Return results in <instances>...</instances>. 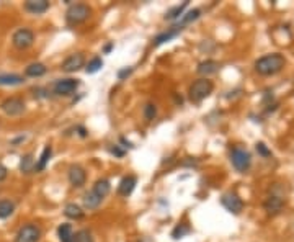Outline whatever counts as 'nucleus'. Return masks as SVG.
I'll use <instances>...</instances> for the list:
<instances>
[{
  "label": "nucleus",
  "mask_w": 294,
  "mask_h": 242,
  "mask_svg": "<svg viewBox=\"0 0 294 242\" xmlns=\"http://www.w3.org/2000/svg\"><path fill=\"white\" fill-rule=\"evenodd\" d=\"M80 82L77 79H60L54 82V93L59 97H69L79 89Z\"/></svg>",
  "instance_id": "1a4fd4ad"
},
{
  "label": "nucleus",
  "mask_w": 294,
  "mask_h": 242,
  "mask_svg": "<svg viewBox=\"0 0 294 242\" xmlns=\"http://www.w3.org/2000/svg\"><path fill=\"white\" fill-rule=\"evenodd\" d=\"M64 214H66L69 219H82L84 218V210H82L79 205H75V203H69V205H66V208H64Z\"/></svg>",
  "instance_id": "4be33fe9"
},
{
  "label": "nucleus",
  "mask_w": 294,
  "mask_h": 242,
  "mask_svg": "<svg viewBox=\"0 0 294 242\" xmlns=\"http://www.w3.org/2000/svg\"><path fill=\"white\" fill-rule=\"evenodd\" d=\"M25 10L31 15H41L49 10V2L47 0H28L25 2Z\"/></svg>",
  "instance_id": "ddd939ff"
},
{
  "label": "nucleus",
  "mask_w": 294,
  "mask_h": 242,
  "mask_svg": "<svg viewBox=\"0 0 294 242\" xmlns=\"http://www.w3.org/2000/svg\"><path fill=\"white\" fill-rule=\"evenodd\" d=\"M119 141H121V142H123V144H124V148H129V149H131V148H134V146L131 144V142H129V141H126V139H124V137H121Z\"/></svg>",
  "instance_id": "e433bc0d"
},
{
  "label": "nucleus",
  "mask_w": 294,
  "mask_h": 242,
  "mask_svg": "<svg viewBox=\"0 0 294 242\" xmlns=\"http://www.w3.org/2000/svg\"><path fill=\"white\" fill-rule=\"evenodd\" d=\"M111 49H113V43H110V45L105 46V53H110Z\"/></svg>",
  "instance_id": "4c0bfd02"
},
{
  "label": "nucleus",
  "mask_w": 294,
  "mask_h": 242,
  "mask_svg": "<svg viewBox=\"0 0 294 242\" xmlns=\"http://www.w3.org/2000/svg\"><path fill=\"white\" fill-rule=\"evenodd\" d=\"M137 185V179L134 175H126L124 179H121L119 185H118V193L121 197H129L134 192Z\"/></svg>",
  "instance_id": "2eb2a0df"
},
{
  "label": "nucleus",
  "mask_w": 294,
  "mask_h": 242,
  "mask_svg": "<svg viewBox=\"0 0 294 242\" xmlns=\"http://www.w3.org/2000/svg\"><path fill=\"white\" fill-rule=\"evenodd\" d=\"M284 66H286V59L279 53L262 56L260 59L255 60V71L263 77L276 76L278 72L283 71Z\"/></svg>",
  "instance_id": "f257e3e1"
},
{
  "label": "nucleus",
  "mask_w": 294,
  "mask_h": 242,
  "mask_svg": "<svg viewBox=\"0 0 294 242\" xmlns=\"http://www.w3.org/2000/svg\"><path fill=\"white\" fill-rule=\"evenodd\" d=\"M51 155H53V148L47 144V146H44V149H43L40 161H38L36 166H34V172H43V170H44L47 162H49V159H51Z\"/></svg>",
  "instance_id": "6ab92c4d"
},
{
  "label": "nucleus",
  "mask_w": 294,
  "mask_h": 242,
  "mask_svg": "<svg viewBox=\"0 0 294 242\" xmlns=\"http://www.w3.org/2000/svg\"><path fill=\"white\" fill-rule=\"evenodd\" d=\"M214 90V84L209 79H201L194 80L188 89V98L191 103H201L203 100H206Z\"/></svg>",
  "instance_id": "f03ea898"
},
{
  "label": "nucleus",
  "mask_w": 294,
  "mask_h": 242,
  "mask_svg": "<svg viewBox=\"0 0 294 242\" xmlns=\"http://www.w3.org/2000/svg\"><path fill=\"white\" fill-rule=\"evenodd\" d=\"M71 242H75V239H72V241H71Z\"/></svg>",
  "instance_id": "58836bf2"
},
{
  "label": "nucleus",
  "mask_w": 294,
  "mask_h": 242,
  "mask_svg": "<svg viewBox=\"0 0 294 242\" xmlns=\"http://www.w3.org/2000/svg\"><path fill=\"white\" fill-rule=\"evenodd\" d=\"M84 64H85V58H84V54H82V53L71 54L62 62V71L64 72H77L79 69L84 67Z\"/></svg>",
  "instance_id": "f8f14e48"
},
{
  "label": "nucleus",
  "mask_w": 294,
  "mask_h": 242,
  "mask_svg": "<svg viewBox=\"0 0 294 242\" xmlns=\"http://www.w3.org/2000/svg\"><path fill=\"white\" fill-rule=\"evenodd\" d=\"M257 152L262 155V157H271V151L266 148V144L265 142H257Z\"/></svg>",
  "instance_id": "2f4dec72"
},
{
  "label": "nucleus",
  "mask_w": 294,
  "mask_h": 242,
  "mask_svg": "<svg viewBox=\"0 0 294 242\" xmlns=\"http://www.w3.org/2000/svg\"><path fill=\"white\" fill-rule=\"evenodd\" d=\"M220 205L232 214H240L242 210H244V201H242V198L237 195V193H232V192H227L220 197Z\"/></svg>",
  "instance_id": "0eeeda50"
},
{
  "label": "nucleus",
  "mask_w": 294,
  "mask_h": 242,
  "mask_svg": "<svg viewBox=\"0 0 294 242\" xmlns=\"http://www.w3.org/2000/svg\"><path fill=\"white\" fill-rule=\"evenodd\" d=\"M74 239H75V242H95L92 234H90V231H87V229L77 231L75 234H74Z\"/></svg>",
  "instance_id": "c756f323"
},
{
  "label": "nucleus",
  "mask_w": 294,
  "mask_h": 242,
  "mask_svg": "<svg viewBox=\"0 0 294 242\" xmlns=\"http://www.w3.org/2000/svg\"><path fill=\"white\" fill-rule=\"evenodd\" d=\"M111 152H113L115 155H118V157H123L124 155V151H121L118 146H115V148H111Z\"/></svg>",
  "instance_id": "f704fd0d"
},
{
  "label": "nucleus",
  "mask_w": 294,
  "mask_h": 242,
  "mask_svg": "<svg viewBox=\"0 0 294 242\" xmlns=\"http://www.w3.org/2000/svg\"><path fill=\"white\" fill-rule=\"evenodd\" d=\"M40 239H41V229L33 223L23 224L15 236V242H38Z\"/></svg>",
  "instance_id": "39448f33"
},
{
  "label": "nucleus",
  "mask_w": 294,
  "mask_h": 242,
  "mask_svg": "<svg viewBox=\"0 0 294 242\" xmlns=\"http://www.w3.org/2000/svg\"><path fill=\"white\" fill-rule=\"evenodd\" d=\"M46 66L44 64H41V62H33V64H29V66L25 69V74H27L28 77H43L46 74Z\"/></svg>",
  "instance_id": "aec40b11"
},
{
  "label": "nucleus",
  "mask_w": 294,
  "mask_h": 242,
  "mask_svg": "<svg viewBox=\"0 0 294 242\" xmlns=\"http://www.w3.org/2000/svg\"><path fill=\"white\" fill-rule=\"evenodd\" d=\"M34 166H36V162H34L33 159V154H25L23 157H21L20 161V170L23 172V174H31L34 172Z\"/></svg>",
  "instance_id": "5701e85b"
},
{
  "label": "nucleus",
  "mask_w": 294,
  "mask_h": 242,
  "mask_svg": "<svg viewBox=\"0 0 294 242\" xmlns=\"http://www.w3.org/2000/svg\"><path fill=\"white\" fill-rule=\"evenodd\" d=\"M284 206V198L276 195V193H271V195L266 197L265 203H263V208L268 214H278Z\"/></svg>",
  "instance_id": "9b49d317"
},
{
  "label": "nucleus",
  "mask_w": 294,
  "mask_h": 242,
  "mask_svg": "<svg viewBox=\"0 0 294 242\" xmlns=\"http://www.w3.org/2000/svg\"><path fill=\"white\" fill-rule=\"evenodd\" d=\"M58 236H59L60 242H71L74 239V231H72L71 224H67V223L60 224L58 227Z\"/></svg>",
  "instance_id": "b1692460"
},
{
  "label": "nucleus",
  "mask_w": 294,
  "mask_h": 242,
  "mask_svg": "<svg viewBox=\"0 0 294 242\" xmlns=\"http://www.w3.org/2000/svg\"><path fill=\"white\" fill-rule=\"evenodd\" d=\"M77 131H79V135H80L82 137H87V136H88L87 131H85V128H82V126H77Z\"/></svg>",
  "instance_id": "c9c22d12"
},
{
  "label": "nucleus",
  "mask_w": 294,
  "mask_h": 242,
  "mask_svg": "<svg viewBox=\"0 0 294 242\" xmlns=\"http://www.w3.org/2000/svg\"><path fill=\"white\" fill-rule=\"evenodd\" d=\"M219 69H220L219 62H216V60H213V59H206V60H203V62L198 64L196 71L200 76L207 79V76H213V74H216V72H219Z\"/></svg>",
  "instance_id": "4468645a"
},
{
  "label": "nucleus",
  "mask_w": 294,
  "mask_h": 242,
  "mask_svg": "<svg viewBox=\"0 0 294 242\" xmlns=\"http://www.w3.org/2000/svg\"><path fill=\"white\" fill-rule=\"evenodd\" d=\"M33 43H34V33L29 28L16 30V31L14 33V36H12V45L20 51L28 49Z\"/></svg>",
  "instance_id": "423d86ee"
},
{
  "label": "nucleus",
  "mask_w": 294,
  "mask_h": 242,
  "mask_svg": "<svg viewBox=\"0 0 294 242\" xmlns=\"http://www.w3.org/2000/svg\"><path fill=\"white\" fill-rule=\"evenodd\" d=\"M15 203L12 200H0V219H7L14 214Z\"/></svg>",
  "instance_id": "a878e982"
},
{
  "label": "nucleus",
  "mask_w": 294,
  "mask_h": 242,
  "mask_svg": "<svg viewBox=\"0 0 294 242\" xmlns=\"http://www.w3.org/2000/svg\"><path fill=\"white\" fill-rule=\"evenodd\" d=\"M231 162H232V167H234L237 172L245 174V172L250 168V166H252V155H250L249 151L244 148H232Z\"/></svg>",
  "instance_id": "20e7f679"
},
{
  "label": "nucleus",
  "mask_w": 294,
  "mask_h": 242,
  "mask_svg": "<svg viewBox=\"0 0 294 242\" xmlns=\"http://www.w3.org/2000/svg\"><path fill=\"white\" fill-rule=\"evenodd\" d=\"M132 71H134L132 67H124V69H121V71H118V79H119V80H124L126 77H129V76L132 74Z\"/></svg>",
  "instance_id": "473e14b6"
},
{
  "label": "nucleus",
  "mask_w": 294,
  "mask_h": 242,
  "mask_svg": "<svg viewBox=\"0 0 294 242\" xmlns=\"http://www.w3.org/2000/svg\"><path fill=\"white\" fill-rule=\"evenodd\" d=\"M190 232V227H188V224H178L174 231H172V237H174L175 241H178L181 239V237H185Z\"/></svg>",
  "instance_id": "c85d7f7f"
},
{
  "label": "nucleus",
  "mask_w": 294,
  "mask_h": 242,
  "mask_svg": "<svg viewBox=\"0 0 294 242\" xmlns=\"http://www.w3.org/2000/svg\"><path fill=\"white\" fill-rule=\"evenodd\" d=\"M25 79L18 74H0V85H20Z\"/></svg>",
  "instance_id": "bb28decb"
},
{
  "label": "nucleus",
  "mask_w": 294,
  "mask_h": 242,
  "mask_svg": "<svg viewBox=\"0 0 294 242\" xmlns=\"http://www.w3.org/2000/svg\"><path fill=\"white\" fill-rule=\"evenodd\" d=\"M102 67H103V59L97 56V58H93L87 66H85V72H87V74H97Z\"/></svg>",
  "instance_id": "cd10ccee"
},
{
  "label": "nucleus",
  "mask_w": 294,
  "mask_h": 242,
  "mask_svg": "<svg viewBox=\"0 0 294 242\" xmlns=\"http://www.w3.org/2000/svg\"><path fill=\"white\" fill-rule=\"evenodd\" d=\"M111 190V183L106 179H98L93 185V192L100 198H105Z\"/></svg>",
  "instance_id": "412c9836"
},
{
  "label": "nucleus",
  "mask_w": 294,
  "mask_h": 242,
  "mask_svg": "<svg viewBox=\"0 0 294 242\" xmlns=\"http://www.w3.org/2000/svg\"><path fill=\"white\" fill-rule=\"evenodd\" d=\"M92 15V8L85 3H74V5H69L66 12V21L71 27H75V25H80L84 21H87Z\"/></svg>",
  "instance_id": "7ed1b4c3"
},
{
  "label": "nucleus",
  "mask_w": 294,
  "mask_h": 242,
  "mask_svg": "<svg viewBox=\"0 0 294 242\" xmlns=\"http://www.w3.org/2000/svg\"><path fill=\"white\" fill-rule=\"evenodd\" d=\"M7 175H8V170H7V167L3 166V164H0V182H3L7 179Z\"/></svg>",
  "instance_id": "72a5a7b5"
},
{
  "label": "nucleus",
  "mask_w": 294,
  "mask_h": 242,
  "mask_svg": "<svg viewBox=\"0 0 294 242\" xmlns=\"http://www.w3.org/2000/svg\"><path fill=\"white\" fill-rule=\"evenodd\" d=\"M200 16H201V10H200V8H193V10H190V12H187V14L181 15V18H180L178 23H176V27L183 30V27H187V25L193 23V21H196L198 18H200Z\"/></svg>",
  "instance_id": "f3484780"
},
{
  "label": "nucleus",
  "mask_w": 294,
  "mask_h": 242,
  "mask_svg": "<svg viewBox=\"0 0 294 242\" xmlns=\"http://www.w3.org/2000/svg\"><path fill=\"white\" fill-rule=\"evenodd\" d=\"M0 108L7 116H18L25 111V102L20 97H8L0 103Z\"/></svg>",
  "instance_id": "6e6552de"
},
{
  "label": "nucleus",
  "mask_w": 294,
  "mask_h": 242,
  "mask_svg": "<svg viewBox=\"0 0 294 242\" xmlns=\"http://www.w3.org/2000/svg\"><path fill=\"white\" fill-rule=\"evenodd\" d=\"M181 31H183V30H181V28H178V27H176V25H174V27H172V28H168L167 31L161 33V34H159L157 38H155V40H154V46H161V45H165V43L172 41V40H174V38H176V36H178V34H180Z\"/></svg>",
  "instance_id": "dca6fc26"
},
{
  "label": "nucleus",
  "mask_w": 294,
  "mask_h": 242,
  "mask_svg": "<svg viewBox=\"0 0 294 242\" xmlns=\"http://www.w3.org/2000/svg\"><path fill=\"white\" fill-rule=\"evenodd\" d=\"M188 7V2H183L181 5H175V7H172L170 10L167 12L165 16L163 18L168 20V21H172V20H176V18H181V15L185 14V8Z\"/></svg>",
  "instance_id": "393cba45"
},
{
  "label": "nucleus",
  "mask_w": 294,
  "mask_h": 242,
  "mask_svg": "<svg viewBox=\"0 0 294 242\" xmlns=\"http://www.w3.org/2000/svg\"><path fill=\"white\" fill-rule=\"evenodd\" d=\"M102 201H103V198L98 197L93 190H92V192H87L84 195V206L87 210H97L98 206L102 205Z\"/></svg>",
  "instance_id": "a211bd4d"
},
{
  "label": "nucleus",
  "mask_w": 294,
  "mask_h": 242,
  "mask_svg": "<svg viewBox=\"0 0 294 242\" xmlns=\"http://www.w3.org/2000/svg\"><path fill=\"white\" fill-rule=\"evenodd\" d=\"M144 116L147 121H152L155 120V116H157V106L154 105V103H147L144 106Z\"/></svg>",
  "instance_id": "7c9ffc66"
},
{
  "label": "nucleus",
  "mask_w": 294,
  "mask_h": 242,
  "mask_svg": "<svg viewBox=\"0 0 294 242\" xmlns=\"http://www.w3.org/2000/svg\"><path fill=\"white\" fill-rule=\"evenodd\" d=\"M67 179L71 182V185L74 188H80L82 185H85V180H87V172L84 170L80 166H71L67 172Z\"/></svg>",
  "instance_id": "9d476101"
}]
</instances>
